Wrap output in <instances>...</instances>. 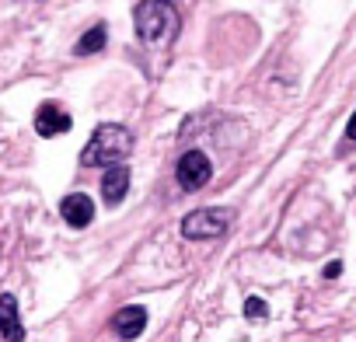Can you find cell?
I'll list each match as a JSON object with an SVG mask.
<instances>
[{
  "instance_id": "obj_1",
  "label": "cell",
  "mask_w": 356,
  "mask_h": 342,
  "mask_svg": "<svg viewBox=\"0 0 356 342\" xmlns=\"http://www.w3.org/2000/svg\"><path fill=\"white\" fill-rule=\"evenodd\" d=\"M133 25L143 46H168L178 39L182 18H178V8L171 0H140L133 11Z\"/></svg>"
},
{
  "instance_id": "obj_2",
  "label": "cell",
  "mask_w": 356,
  "mask_h": 342,
  "mask_svg": "<svg viewBox=\"0 0 356 342\" xmlns=\"http://www.w3.org/2000/svg\"><path fill=\"white\" fill-rule=\"evenodd\" d=\"M133 150V133L119 122H102L91 140L84 143L81 150V164L84 168H112V164H122Z\"/></svg>"
},
{
  "instance_id": "obj_3",
  "label": "cell",
  "mask_w": 356,
  "mask_h": 342,
  "mask_svg": "<svg viewBox=\"0 0 356 342\" xmlns=\"http://www.w3.org/2000/svg\"><path fill=\"white\" fill-rule=\"evenodd\" d=\"M227 227H231V210H220V206L193 210L189 217H182V238L189 241H213L227 234Z\"/></svg>"
},
{
  "instance_id": "obj_4",
  "label": "cell",
  "mask_w": 356,
  "mask_h": 342,
  "mask_svg": "<svg viewBox=\"0 0 356 342\" xmlns=\"http://www.w3.org/2000/svg\"><path fill=\"white\" fill-rule=\"evenodd\" d=\"M175 179H178V186H182L186 193H196V189H203L213 179V164H210V157L203 150H189V154H182V161L175 164Z\"/></svg>"
},
{
  "instance_id": "obj_5",
  "label": "cell",
  "mask_w": 356,
  "mask_h": 342,
  "mask_svg": "<svg viewBox=\"0 0 356 342\" xmlns=\"http://www.w3.org/2000/svg\"><path fill=\"white\" fill-rule=\"evenodd\" d=\"M70 126H74V119H70L56 101H42V105H39V112H35V133H39V136L53 140V136L70 133Z\"/></svg>"
},
{
  "instance_id": "obj_6",
  "label": "cell",
  "mask_w": 356,
  "mask_h": 342,
  "mask_svg": "<svg viewBox=\"0 0 356 342\" xmlns=\"http://www.w3.org/2000/svg\"><path fill=\"white\" fill-rule=\"evenodd\" d=\"M60 217H63L70 227L84 231V227L95 220V203H91V196H84V193H70V196H63V203H60Z\"/></svg>"
},
{
  "instance_id": "obj_7",
  "label": "cell",
  "mask_w": 356,
  "mask_h": 342,
  "mask_svg": "<svg viewBox=\"0 0 356 342\" xmlns=\"http://www.w3.org/2000/svg\"><path fill=\"white\" fill-rule=\"evenodd\" d=\"M112 328H115V335H119L122 342H133V339H140V332L147 328V311H143L140 304L119 307V311L112 314Z\"/></svg>"
},
{
  "instance_id": "obj_8",
  "label": "cell",
  "mask_w": 356,
  "mask_h": 342,
  "mask_svg": "<svg viewBox=\"0 0 356 342\" xmlns=\"http://www.w3.org/2000/svg\"><path fill=\"white\" fill-rule=\"evenodd\" d=\"M0 335L8 342H25V325H22L15 293H0Z\"/></svg>"
},
{
  "instance_id": "obj_9",
  "label": "cell",
  "mask_w": 356,
  "mask_h": 342,
  "mask_svg": "<svg viewBox=\"0 0 356 342\" xmlns=\"http://www.w3.org/2000/svg\"><path fill=\"white\" fill-rule=\"evenodd\" d=\"M126 193H129V168L126 164H112L105 171V179H102V196H105L108 206H119L126 200Z\"/></svg>"
},
{
  "instance_id": "obj_10",
  "label": "cell",
  "mask_w": 356,
  "mask_h": 342,
  "mask_svg": "<svg viewBox=\"0 0 356 342\" xmlns=\"http://www.w3.org/2000/svg\"><path fill=\"white\" fill-rule=\"evenodd\" d=\"M98 49H105V25H102V22H98L91 32H84V35L77 39L74 53H77V56H95Z\"/></svg>"
},
{
  "instance_id": "obj_11",
  "label": "cell",
  "mask_w": 356,
  "mask_h": 342,
  "mask_svg": "<svg viewBox=\"0 0 356 342\" xmlns=\"http://www.w3.org/2000/svg\"><path fill=\"white\" fill-rule=\"evenodd\" d=\"M266 314H269V307H266V300H262V297H248V300H245V318L262 321Z\"/></svg>"
},
{
  "instance_id": "obj_12",
  "label": "cell",
  "mask_w": 356,
  "mask_h": 342,
  "mask_svg": "<svg viewBox=\"0 0 356 342\" xmlns=\"http://www.w3.org/2000/svg\"><path fill=\"white\" fill-rule=\"evenodd\" d=\"M346 140H349V143H356V112L349 115V126H346Z\"/></svg>"
},
{
  "instance_id": "obj_13",
  "label": "cell",
  "mask_w": 356,
  "mask_h": 342,
  "mask_svg": "<svg viewBox=\"0 0 356 342\" xmlns=\"http://www.w3.org/2000/svg\"><path fill=\"white\" fill-rule=\"evenodd\" d=\"M339 272H342V262H328V266H325V276H328V279H335Z\"/></svg>"
}]
</instances>
